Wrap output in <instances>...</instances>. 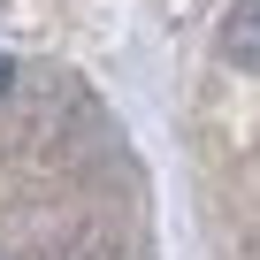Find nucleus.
Returning a JSON list of instances; mask_svg holds the SVG:
<instances>
[{
  "label": "nucleus",
  "mask_w": 260,
  "mask_h": 260,
  "mask_svg": "<svg viewBox=\"0 0 260 260\" xmlns=\"http://www.w3.org/2000/svg\"><path fill=\"white\" fill-rule=\"evenodd\" d=\"M8 84H16V61H8V54H0V92H8Z\"/></svg>",
  "instance_id": "f03ea898"
},
{
  "label": "nucleus",
  "mask_w": 260,
  "mask_h": 260,
  "mask_svg": "<svg viewBox=\"0 0 260 260\" xmlns=\"http://www.w3.org/2000/svg\"><path fill=\"white\" fill-rule=\"evenodd\" d=\"M222 61L230 69H245V77H260V0H230V16H222Z\"/></svg>",
  "instance_id": "f257e3e1"
}]
</instances>
